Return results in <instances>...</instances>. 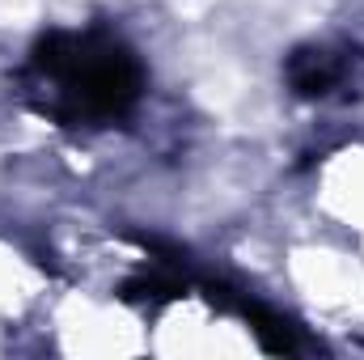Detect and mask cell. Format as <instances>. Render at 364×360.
<instances>
[{
    "instance_id": "6da1fadb",
    "label": "cell",
    "mask_w": 364,
    "mask_h": 360,
    "mask_svg": "<svg viewBox=\"0 0 364 360\" xmlns=\"http://www.w3.org/2000/svg\"><path fill=\"white\" fill-rule=\"evenodd\" d=\"M144 73L136 55L110 34H43L26 64V97L30 106L64 127L110 123L140 102Z\"/></svg>"
},
{
    "instance_id": "7a4b0ae2",
    "label": "cell",
    "mask_w": 364,
    "mask_h": 360,
    "mask_svg": "<svg viewBox=\"0 0 364 360\" xmlns=\"http://www.w3.org/2000/svg\"><path fill=\"white\" fill-rule=\"evenodd\" d=\"M343 77V68L335 64V55L331 51H301L296 60H292V85L301 93H326L335 81Z\"/></svg>"
}]
</instances>
